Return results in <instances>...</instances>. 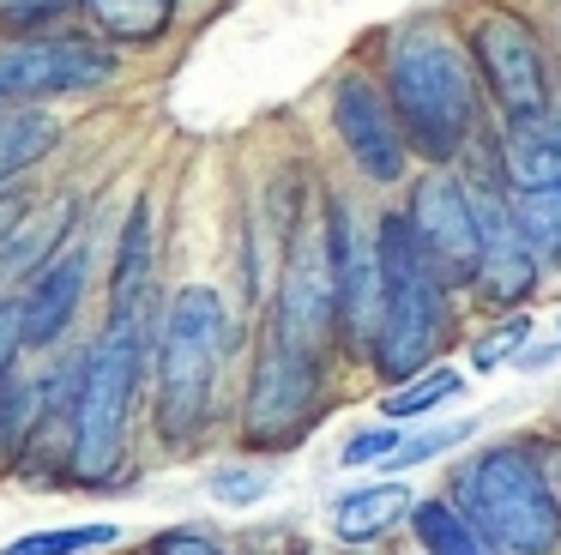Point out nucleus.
<instances>
[{
	"label": "nucleus",
	"instance_id": "1",
	"mask_svg": "<svg viewBox=\"0 0 561 555\" xmlns=\"http://www.w3.org/2000/svg\"><path fill=\"white\" fill-rule=\"evenodd\" d=\"M375 260H380V326H375L368 356H375V369L387 381L411 386L435 362V350L447 344V284L428 272L404 212L380 217Z\"/></svg>",
	"mask_w": 561,
	"mask_h": 555
},
{
	"label": "nucleus",
	"instance_id": "2",
	"mask_svg": "<svg viewBox=\"0 0 561 555\" xmlns=\"http://www.w3.org/2000/svg\"><path fill=\"white\" fill-rule=\"evenodd\" d=\"M387 97H392V115H399L411 151H423L428 163H453V157L471 145L477 127V84L465 55L435 31H416L392 48V67H387Z\"/></svg>",
	"mask_w": 561,
	"mask_h": 555
},
{
	"label": "nucleus",
	"instance_id": "3",
	"mask_svg": "<svg viewBox=\"0 0 561 555\" xmlns=\"http://www.w3.org/2000/svg\"><path fill=\"white\" fill-rule=\"evenodd\" d=\"M224 350H230V314H224L218 290H175L158 332V429L170 446H187L211 422Z\"/></svg>",
	"mask_w": 561,
	"mask_h": 555
},
{
	"label": "nucleus",
	"instance_id": "4",
	"mask_svg": "<svg viewBox=\"0 0 561 555\" xmlns=\"http://www.w3.org/2000/svg\"><path fill=\"white\" fill-rule=\"evenodd\" d=\"M459 507L489 550L501 555H561V495L531 465L525 446H489L459 471Z\"/></svg>",
	"mask_w": 561,
	"mask_h": 555
},
{
	"label": "nucleus",
	"instance_id": "5",
	"mask_svg": "<svg viewBox=\"0 0 561 555\" xmlns=\"http://www.w3.org/2000/svg\"><path fill=\"white\" fill-rule=\"evenodd\" d=\"M139 369H146V314L110 320L73 374V477L110 483L127 453V417H134Z\"/></svg>",
	"mask_w": 561,
	"mask_h": 555
},
{
	"label": "nucleus",
	"instance_id": "6",
	"mask_svg": "<svg viewBox=\"0 0 561 555\" xmlns=\"http://www.w3.org/2000/svg\"><path fill=\"white\" fill-rule=\"evenodd\" d=\"M471 60L489 97L501 103L507 121H537L556 115V79H549L543 36L519 19V12H483L471 24Z\"/></svg>",
	"mask_w": 561,
	"mask_h": 555
},
{
	"label": "nucleus",
	"instance_id": "7",
	"mask_svg": "<svg viewBox=\"0 0 561 555\" xmlns=\"http://www.w3.org/2000/svg\"><path fill=\"white\" fill-rule=\"evenodd\" d=\"M320 417V356L284 344L266 326L260 369L248 381V441L254 446H296Z\"/></svg>",
	"mask_w": 561,
	"mask_h": 555
},
{
	"label": "nucleus",
	"instance_id": "8",
	"mask_svg": "<svg viewBox=\"0 0 561 555\" xmlns=\"http://www.w3.org/2000/svg\"><path fill=\"white\" fill-rule=\"evenodd\" d=\"M411 229H416V248H423L428 272L440 278L447 290H465L483 278V229H477V205L471 188L447 169H428L416 175L411 188Z\"/></svg>",
	"mask_w": 561,
	"mask_h": 555
},
{
	"label": "nucleus",
	"instance_id": "9",
	"mask_svg": "<svg viewBox=\"0 0 561 555\" xmlns=\"http://www.w3.org/2000/svg\"><path fill=\"white\" fill-rule=\"evenodd\" d=\"M110 79H115V48L98 43V36H25V43H0V97L7 103L98 91Z\"/></svg>",
	"mask_w": 561,
	"mask_h": 555
},
{
	"label": "nucleus",
	"instance_id": "10",
	"mask_svg": "<svg viewBox=\"0 0 561 555\" xmlns=\"http://www.w3.org/2000/svg\"><path fill=\"white\" fill-rule=\"evenodd\" d=\"M332 326H339V290H332L327 236H302V229H290V241H284V278H278L272 332H278L284 344L320 356Z\"/></svg>",
	"mask_w": 561,
	"mask_h": 555
},
{
	"label": "nucleus",
	"instance_id": "11",
	"mask_svg": "<svg viewBox=\"0 0 561 555\" xmlns=\"http://www.w3.org/2000/svg\"><path fill=\"white\" fill-rule=\"evenodd\" d=\"M332 127H339L351 163L363 169L368 181H399L404 175L411 139H404L399 115H392V97H380L368 79H339V91H332Z\"/></svg>",
	"mask_w": 561,
	"mask_h": 555
},
{
	"label": "nucleus",
	"instance_id": "12",
	"mask_svg": "<svg viewBox=\"0 0 561 555\" xmlns=\"http://www.w3.org/2000/svg\"><path fill=\"white\" fill-rule=\"evenodd\" d=\"M327 253H332V290H339V332L356 350H368L380 326V260L363 241L344 200H327Z\"/></svg>",
	"mask_w": 561,
	"mask_h": 555
},
{
	"label": "nucleus",
	"instance_id": "13",
	"mask_svg": "<svg viewBox=\"0 0 561 555\" xmlns=\"http://www.w3.org/2000/svg\"><path fill=\"white\" fill-rule=\"evenodd\" d=\"M471 205H477V229H483V278H477V290H483L489 308H513L537 290V253L525 241L519 217H513V200L495 188V175L471 188Z\"/></svg>",
	"mask_w": 561,
	"mask_h": 555
},
{
	"label": "nucleus",
	"instance_id": "14",
	"mask_svg": "<svg viewBox=\"0 0 561 555\" xmlns=\"http://www.w3.org/2000/svg\"><path fill=\"white\" fill-rule=\"evenodd\" d=\"M85 272H91L85 248H67V253H55V260L43 265L37 284H31V296H25V344L43 350L73 326L79 296H85Z\"/></svg>",
	"mask_w": 561,
	"mask_h": 555
},
{
	"label": "nucleus",
	"instance_id": "15",
	"mask_svg": "<svg viewBox=\"0 0 561 555\" xmlns=\"http://www.w3.org/2000/svg\"><path fill=\"white\" fill-rule=\"evenodd\" d=\"M501 181L513 193L561 188V115L507 121L501 127Z\"/></svg>",
	"mask_w": 561,
	"mask_h": 555
},
{
	"label": "nucleus",
	"instance_id": "16",
	"mask_svg": "<svg viewBox=\"0 0 561 555\" xmlns=\"http://www.w3.org/2000/svg\"><path fill=\"white\" fill-rule=\"evenodd\" d=\"M146 284H151V205L139 200L134 212H127L122 248H115L110 320H139V314H146Z\"/></svg>",
	"mask_w": 561,
	"mask_h": 555
},
{
	"label": "nucleus",
	"instance_id": "17",
	"mask_svg": "<svg viewBox=\"0 0 561 555\" xmlns=\"http://www.w3.org/2000/svg\"><path fill=\"white\" fill-rule=\"evenodd\" d=\"M411 489L404 483H368V489H351L332 501V531L344 543H375L380 531H392L399 519H411Z\"/></svg>",
	"mask_w": 561,
	"mask_h": 555
},
{
	"label": "nucleus",
	"instance_id": "18",
	"mask_svg": "<svg viewBox=\"0 0 561 555\" xmlns=\"http://www.w3.org/2000/svg\"><path fill=\"white\" fill-rule=\"evenodd\" d=\"M55 133H61V127H55V121L43 115V109H31V103H7V97H0V181L37 163V157L55 145Z\"/></svg>",
	"mask_w": 561,
	"mask_h": 555
},
{
	"label": "nucleus",
	"instance_id": "19",
	"mask_svg": "<svg viewBox=\"0 0 561 555\" xmlns=\"http://www.w3.org/2000/svg\"><path fill=\"white\" fill-rule=\"evenodd\" d=\"M411 531L428 555H489L483 531L465 519L459 501H416L411 507Z\"/></svg>",
	"mask_w": 561,
	"mask_h": 555
},
{
	"label": "nucleus",
	"instance_id": "20",
	"mask_svg": "<svg viewBox=\"0 0 561 555\" xmlns=\"http://www.w3.org/2000/svg\"><path fill=\"white\" fill-rule=\"evenodd\" d=\"M85 12L115 43H158L175 24V0H85Z\"/></svg>",
	"mask_w": 561,
	"mask_h": 555
},
{
	"label": "nucleus",
	"instance_id": "21",
	"mask_svg": "<svg viewBox=\"0 0 561 555\" xmlns=\"http://www.w3.org/2000/svg\"><path fill=\"white\" fill-rule=\"evenodd\" d=\"M513 217H519V229H525L537 260H549L561 272V188L513 193Z\"/></svg>",
	"mask_w": 561,
	"mask_h": 555
},
{
	"label": "nucleus",
	"instance_id": "22",
	"mask_svg": "<svg viewBox=\"0 0 561 555\" xmlns=\"http://www.w3.org/2000/svg\"><path fill=\"white\" fill-rule=\"evenodd\" d=\"M459 386H465V374H453V369H435V374H416L411 386H399V393L387 398V417L392 422H411V417H428L435 405H447V398H459Z\"/></svg>",
	"mask_w": 561,
	"mask_h": 555
},
{
	"label": "nucleus",
	"instance_id": "23",
	"mask_svg": "<svg viewBox=\"0 0 561 555\" xmlns=\"http://www.w3.org/2000/svg\"><path fill=\"white\" fill-rule=\"evenodd\" d=\"M115 537H122L115 525H61V531H31V537L7 543L0 555H85V550H103Z\"/></svg>",
	"mask_w": 561,
	"mask_h": 555
},
{
	"label": "nucleus",
	"instance_id": "24",
	"mask_svg": "<svg viewBox=\"0 0 561 555\" xmlns=\"http://www.w3.org/2000/svg\"><path fill=\"white\" fill-rule=\"evenodd\" d=\"M67 7H73V0H0V36H19V43H25L31 31L55 24Z\"/></svg>",
	"mask_w": 561,
	"mask_h": 555
},
{
	"label": "nucleus",
	"instance_id": "25",
	"mask_svg": "<svg viewBox=\"0 0 561 555\" xmlns=\"http://www.w3.org/2000/svg\"><path fill=\"white\" fill-rule=\"evenodd\" d=\"M471 429H477V417H459V422H447V429H428V434H416V441H404L399 453L387 458V465H392V471H411V465H423V458H435V453H447V446H459Z\"/></svg>",
	"mask_w": 561,
	"mask_h": 555
},
{
	"label": "nucleus",
	"instance_id": "26",
	"mask_svg": "<svg viewBox=\"0 0 561 555\" xmlns=\"http://www.w3.org/2000/svg\"><path fill=\"white\" fill-rule=\"evenodd\" d=\"M266 489H272V471H254V465H230V471L211 477V495L230 501V507H254Z\"/></svg>",
	"mask_w": 561,
	"mask_h": 555
},
{
	"label": "nucleus",
	"instance_id": "27",
	"mask_svg": "<svg viewBox=\"0 0 561 555\" xmlns=\"http://www.w3.org/2000/svg\"><path fill=\"white\" fill-rule=\"evenodd\" d=\"M525 332H531V320H519V314H513V320L501 326V332L477 338V350H471V369H501V362H507L513 350L525 344Z\"/></svg>",
	"mask_w": 561,
	"mask_h": 555
},
{
	"label": "nucleus",
	"instance_id": "28",
	"mask_svg": "<svg viewBox=\"0 0 561 555\" xmlns=\"http://www.w3.org/2000/svg\"><path fill=\"white\" fill-rule=\"evenodd\" d=\"M146 555H230V550H224V543L211 537V531H194V525H182V531H158Z\"/></svg>",
	"mask_w": 561,
	"mask_h": 555
},
{
	"label": "nucleus",
	"instance_id": "29",
	"mask_svg": "<svg viewBox=\"0 0 561 555\" xmlns=\"http://www.w3.org/2000/svg\"><path fill=\"white\" fill-rule=\"evenodd\" d=\"M404 446V429L399 422H387V429H368V434H356L351 446H344V465H368V458H392Z\"/></svg>",
	"mask_w": 561,
	"mask_h": 555
},
{
	"label": "nucleus",
	"instance_id": "30",
	"mask_svg": "<svg viewBox=\"0 0 561 555\" xmlns=\"http://www.w3.org/2000/svg\"><path fill=\"white\" fill-rule=\"evenodd\" d=\"M19 350H25V302H0V386Z\"/></svg>",
	"mask_w": 561,
	"mask_h": 555
},
{
	"label": "nucleus",
	"instance_id": "31",
	"mask_svg": "<svg viewBox=\"0 0 561 555\" xmlns=\"http://www.w3.org/2000/svg\"><path fill=\"white\" fill-rule=\"evenodd\" d=\"M561 356V344H543V350H525L519 356V369H549V362Z\"/></svg>",
	"mask_w": 561,
	"mask_h": 555
},
{
	"label": "nucleus",
	"instance_id": "32",
	"mask_svg": "<svg viewBox=\"0 0 561 555\" xmlns=\"http://www.w3.org/2000/svg\"><path fill=\"white\" fill-rule=\"evenodd\" d=\"M556 495H561V483H556Z\"/></svg>",
	"mask_w": 561,
	"mask_h": 555
}]
</instances>
